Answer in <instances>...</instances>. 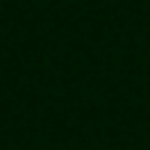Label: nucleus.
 <instances>
[]
</instances>
